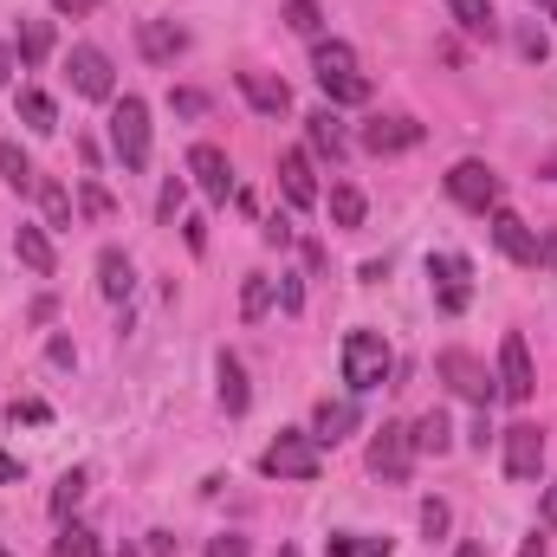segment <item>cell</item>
I'll use <instances>...</instances> for the list:
<instances>
[{
  "label": "cell",
  "instance_id": "obj_1",
  "mask_svg": "<svg viewBox=\"0 0 557 557\" xmlns=\"http://www.w3.org/2000/svg\"><path fill=\"white\" fill-rule=\"evenodd\" d=\"M311 72H318V91H324L331 104H363V98H370V78H363L357 52H350L344 39H318Z\"/></svg>",
  "mask_w": 557,
  "mask_h": 557
},
{
  "label": "cell",
  "instance_id": "obj_2",
  "mask_svg": "<svg viewBox=\"0 0 557 557\" xmlns=\"http://www.w3.org/2000/svg\"><path fill=\"white\" fill-rule=\"evenodd\" d=\"M389 370H396V357H389L383 331H350V337H344V383H350L357 396L383 389V383H389Z\"/></svg>",
  "mask_w": 557,
  "mask_h": 557
},
{
  "label": "cell",
  "instance_id": "obj_3",
  "mask_svg": "<svg viewBox=\"0 0 557 557\" xmlns=\"http://www.w3.org/2000/svg\"><path fill=\"white\" fill-rule=\"evenodd\" d=\"M318 441L305 434V428H278V441L260 454V473L267 480H318Z\"/></svg>",
  "mask_w": 557,
  "mask_h": 557
},
{
  "label": "cell",
  "instance_id": "obj_4",
  "mask_svg": "<svg viewBox=\"0 0 557 557\" xmlns=\"http://www.w3.org/2000/svg\"><path fill=\"white\" fill-rule=\"evenodd\" d=\"M111 149H117V162L131 175L149 169V104L143 98H117V111H111Z\"/></svg>",
  "mask_w": 557,
  "mask_h": 557
},
{
  "label": "cell",
  "instance_id": "obj_5",
  "mask_svg": "<svg viewBox=\"0 0 557 557\" xmlns=\"http://www.w3.org/2000/svg\"><path fill=\"white\" fill-rule=\"evenodd\" d=\"M441 376H447L454 396H467L473 409H493V396H499V376H486V363L467 357V350H441Z\"/></svg>",
  "mask_w": 557,
  "mask_h": 557
},
{
  "label": "cell",
  "instance_id": "obj_6",
  "mask_svg": "<svg viewBox=\"0 0 557 557\" xmlns=\"http://www.w3.org/2000/svg\"><path fill=\"white\" fill-rule=\"evenodd\" d=\"M409 460H416V434L403 421H383V434L370 441V473L389 480V486H403L409 480Z\"/></svg>",
  "mask_w": 557,
  "mask_h": 557
},
{
  "label": "cell",
  "instance_id": "obj_7",
  "mask_svg": "<svg viewBox=\"0 0 557 557\" xmlns=\"http://www.w3.org/2000/svg\"><path fill=\"white\" fill-rule=\"evenodd\" d=\"M447 195H454L460 208H480V214H486V208H499V175H493L486 162L467 156V162L447 169Z\"/></svg>",
  "mask_w": 557,
  "mask_h": 557
},
{
  "label": "cell",
  "instance_id": "obj_8",
  "mask_svg": "<svg viewBox=\"0 0 557 557\" xmlns=\"http://www.w3.org/2000/svg\"><path fill=\"white\" fill-rule=\"evenodd\" d=\"M532 389H539L532 350H525L519 331H506V344H499V396H506V403H532Z\"/></svg>",
  "mask_w": 557,
  "mask_h": 557
},
{
  "label": "cell",
  "instance_id": "obj_9",
  "mask_svg": "<svg viewBox=\"0 0 557 557\" xmlns=\"http://www.w3.org/2000/svg\"><path fill=\"white\" fill-rule=\"evenodd\" d=\"M428 278H434L441 311H467V305H473V267H467L460 253H434V260H428Z\"/></svg>",
  "mask_w": 557,
  "mask_h": 557
},
{
  "label": "cell",
  "instance_id": "obj_10",
  "mask_svg": "<svg viewBox=\"0 0 557 557\" xmlns=\"http://www.w3.org/2000/svg\"><path fill=\"white\" fill-rule=\"evenodd\" d=\"M493 247L512 260V267H539L545 260V247H539V234L512 214V208H493Z\"/></svg>",
  "mask_w": 557,
  "mask_h": 557
},
{
  "label": "cell",
  "instance_id": "obj_11",
  "mask_svg": "<svg viewBox=\"0 0 557 557\" xmlns=\"http://www.w3.org/2000/svg\"><path fill=\"white\" fill-rule=\"evenodd\" d=\"M65 72H72V85H78V98H111L117 91V78H111V59L98 52V46H72V59H65Z\"/></svg>",
  "mask_w": 557,
  "mask_h": 557
},
{
  "label": "cell",
  "instance_id": "obj_12",
  "mask_svg": "<svg viewBox=\"0 0 557 557\" xmlns=\"http://www.w3.org/2000/svg\"><path fill=\"white\" fill-rule=\"evenodd\" d=\"M506 473H512V480H539V473H545V434H539L532 421L506 428Z\"/></svg>",
  "mask_w": 557,
  "mask_h": 557
},
{
  "label": "cell",
  "instance_id": "obj_13",
  "mask_svg": "<svg viewBox=\"0 0 557 557\" xmlns=\"http://www.w3.org/2000/svg\"><path fill=\"white\" fill-rule=\"evenodd\" d=\"M188 175L201 182L208 201H227V195H234V169H227V156H221L214 143H195V149H188Z\"/></svg>",
  "mask_w": 557,
  "mask_h": 557
},
{
  "label": "cell",
  "instance_id": "obj_14",
  "mask_svg": "<svg viewBox=\"0 0 557 557\" xmlns=\"http://www.w3.org/2000/svg\"><path fill=\"white\" fill-rule=\"evenodd\" d=\"M137 46L149 65H175L182 52H188V33L175 26V20H137Z\"/></svg>",
  "mask_w": 557,
  "mask_h": 557
},
{
  "label": "cell",
  "instance_id": "obj_15",
  "mask_svg": "<svg viewBox=\"0 0 557 557\" xmlns=\"http://www.w3.org/2000/svg\"><path fill=\"white\" fill-rule=\"evenodd\" d=\"M278 188H285L292 208H318V169H311L305 149H285L278 156Z\"/></svg>",
  "mask_w": 557,
  "mask_h": 557
},
{
  "label": "cell",
  "instance_id": "obj_16",
  "mask_svg": "<svg viewBox=\"0 0 557 557\" xmlns=\"http://www.w3.org/2000/svg\"><path fill=\"white\" fill-rule=\"evenodd\" d=\"M416 143H421L416 117H376V124H363V149H376V156H403Z\"/></svg>",
  "mask_w": 557,
  "mask_h": 557
},
{
  "label": "cell",
  "instance_id": "obj_17",
  "mask_svg": "<svg viewBox=\"0 0 557 557\" xmlns=\"http://www.w3.org/2000/svg\"><path fill=\"white\" fill-rule=\"evenodd\" d=\"M234 85H240V98H247L260 117H285V111H292V91H285V78H267V72H240Z\"/></svg>",
  "mask_w": 557,
  "mask_h": 557
},
{
  "label": "cell",
  "instance_id": "obj_18",
  "mask_svg": "<svg viewBox=\"0 0 557 557\" xmlns=\"http://www.w3.org/2000/svg\"><path fill=\"white\" fill-rule=\"evenodd\" d=\"M305 137H311V156H324V162H344V124H337V111H311L305 117Z\"/></svg>",
  "mask_w": 557,
  "mask_h": 557
},
{
  "label": "cell",
  "instance_id": "obj_19",
  "mask_svg": "<svg viewBox=\"0 0 557 557\" xmlns=\"http://www.w3.org/2000/svg\"><path fill=\"white\" fill-rule=\"evenodd\" d=\"M214 376H221V409H227V416H247V409H253V389H247V370H240L234 350L214 363Z\"/></svg>",
  "mask_w": 557,
  "mask_h": 557
},
{
  "label": "cell",
  "instance_id": "obj_20",
  "mask_svg": "<svg viewBox=\"0 0 557 557\" xmlns=\"http://www.w3.org/2000/svg\"><path fill=\"white\" fill-rule=\"evenodd\" d=\"M350 428H357V403H318V416H311V441H318V447H337Z\"/></svg>",
  "mask_w": 557,
  "mask_h": 557
},
{
  "label": "cell",
  "instance_id": "obj_21",
  "mask_svg": "<svg viewBox=\"0 0 557 557\" xmlns=\"http://www.w3.org/2000/svg\"><path fill=\"white\" fill-rule=\"evenodd\" d=\"M131 285H137L131 260H124L117 247H104V253H98V292H104L111 305H124V298H131Z\"/></svg>",
  "mask_w": 557,
  "mask_h": 557
},
{
  "label": "cell",
  "instance_id": "obj_22",
  "mask_svg": "<svg viewBox=\"0 0 557 557\" xmlns=\"http://www.w3.org/2000/svg\"><path fill=\"white\" fill-rule=\"evenodd\" d=\"M13 253H20V267H26V273H39V278H52V267H59V260H52L46 227H20V234H13Z\"/></svg>",
  "mask_w": 557,
  "mask_h": 557
},
{
  "label": "cell",
  "instance_id": "obj_23",
  "mask_svg": "<svg viewBox=\"0 0 557 557\" xmlns=\"http://www.w3.org/2000/svg\"><path fill=\"white\" fill-rule=\"evenodd\" d=\"M447 13H454L460 33H473V39H493V33H499V13H493L486 0H447Z\"/></svg>",
  "mask_w": 557,
  "mask_h": 557
},
{
  "label": "cell",
  "instance_id": "obj_24",
  "mask_svg": "<svg viewBox=\"0 0 557 557\" xmlns=\"http://www.w3.org/2000/svg\"><path fill=\"white\" fill-rule=\"evenodd\" d=\"M20 124L39 131V137H52V131H59V104H52L46 91H20Z\"/></svg>",
  "mask_w": 557,
  "mask_h": 557
},
{
  "label": "cell",
  "instance_id": "obj_25",
  "mask_svg": "<svg viewBox=\"0 0 557 557\" xmlns=\"http://www.w3.org/2000/svg\"><path fill=\"white\" fill-rule=\"evenodd\" d=\"M33 195H39V208H46V227H72V188L65 182H33Z\"/></svg>",
  "mask_w": 557,
  "mask_h": 557
},
{
  "label": "cell",
  "instance_id": "obj_26",
  "mask_svg": "<svg viewBox=\"0 0 557 557\" xmlns=\"http://www.w3.org/2000/svg\"><path fill=\"white\" fill-rule=\"evenodd\" d=\"M409 434H416L421 454H447V447H454V421L441 416V409H428V416H421L416 428H409Z\"/></svg>",
  "mask_w": 557,
  "mask_h": 557
},
{
  "label": "cell",
  "instance_id": "obj_27",
  "mask_svg": "<svg viewBox=\"0 0 557 557\" xmlns=\"http://www.w3.org/2000/svg\"><path fill=\"white\" fill-rule=\"evenodd\" d=\"M331 557H389V539H363V532H331L324 539Z\"/></svg>",
  "mask_w": 557,
  "mask_h": 557
},
{
  "label": "cell",
  "instance_id": "obj_28",
  "mask_svg": "<svg viewBox=\"0 0 557 557\" xmlns=\"http://www.w3.org/2000/svg\"><path fill=\"white\" fill-rule=\"evenodd\" d=\"M331 221H337V227H363V188L337 182V188H331Z\"/></svg>",
  "mask_w": 557,
  "mask_h": 557
},
{
  "label": "cell",
  "instance_id": "obj_29",
  "mask_svg": "<svg viewBox=\"0 0 557 557\" xmlns=\"http://www.w3.org/2000/svg\"><path fill=\"white\" fill-rule=\"evenodd\" d=\"M0 182H7V188H33V182H39L20 143H0Z\"/></svg>",
  "mask_w": 557,
  "mask_h": 557
},
{
  "label": "cell",
  "instance_id": "obj_30",
  "mask_svg": "<svg viewBox=\"0 0 557 557\" xmlns=\"http://www.w3.org/2000/svg\"><path fill=\"white\" fill-rule=\"evenodd\" d=\"M267 305H273V278H267V273H247V285H240V318L253 324V318H267Z\"/></svg>",
  "mask_w": 557,
  "mask_h": 557
},
{
  "label": "cell",
  "instance_id": "obj_31",
  "mask_svg": "<svg viewBox=\"0 0 557 557\" xmlns=\"http://www.w3.org/2000/svg\"><path fill=\"white\" fill-rule=\"evenodd\" d=\"M52 557H104V545H98V532L65 525V532H59V545H52Z\"/></svg>",
  "mask_w": 557,
  "mask_h": 557
},
{
  "label": "cell",
  "instance_id": "obj_32",
  "mask_svg": "<svg viewBox=\"0 0 557 557\" xmlns=\"http://www.w3.org/2000/svg\"><path fill=\"white\" fill-rule=\"evenodd\" d=\"M46 52H52V26H46V20H26V26H20V59L39 65Z\"/></svg>",
  "mask_w": 557,
  "mask_h": 557
},
{
  "label": "cell",
  "instance_id": "obj_33",
  "mask_svg": "<svg viewBox=\"0 0 557 557\" xmlns=\"http://www.w3.org/2000/svg\"><path fill=\"white\" fill-rule=\"evenodd\" d=\"M85 486H91V473H85V467H72V473H65V480H59V486H52V512H59V519H65V512H72V506H78V499H85Z\"/></svg>",
  "mask_w": 557,
  "mask_h": 557
},
{
  "label": "cell",
  "instance_id": "obj_34",
  "mask_svg": "<svg viewBox=\"0 0 557 557\" xmlns=\"http://www.w3.org/2000/svg\"><path fill=\"white\" fill-rule=\"evenodd\" d=\"M285 26H292V33H305V39H318V33H324L318 0H285Z\"/></svg>",
  "mask_w": 557,
  "mask_h": 557
},
{
  "label": "cell",
  "instance_id": "obj_35",
  "mask_svg": "<svg viewBox=\"0 0 557 557\" xmlns=\"http://www.w3.org/2000/svg\"><path fill=\"white\" fill-rule=\"evenodd\" d=\"M78 214H85V221H104V214H111V195H104L98 182H85V188H78Z\"/></svg>",
  "mask_w": 557,
  "mask_h": 557
},
{
  "label": "cell",
  "instance_id": "obj_36",
  "mask_svg": "<svg viewBox=\"0 0 557 557\" xmlns=\"http://www.w3.org/2000/svg\"><path fill=\"white\" fill-rule=\"evenodd\" d=\"M447 519H454V512H447V499H421V532H428V539H441V532H447Z\"/></svg>",
  "mask_w": 557,
  "mask_h": 557
},
{
  "label": "cell",
  "instance_id": "obj_37",
  "mask_svg": "<svg viewBox=\"0 0 557 557\" xmlns=\"http://www.w3.org/2000/svg\"><path fill=\"white\" fill-rule=\"evenodd\" d=\"M278 305H285L292 318L305 311V278H298V273H278Z\"/></svg>",
  "mask_w": 557,
  "mask_h": 557
},
{
  "label": "cell",
  "instance_id": "obj_38",
  "mask_svg": "<svg viewBox=\"0 0 557 557\" xmlns=\"http://www.w3.org/2000/svg\"><path fill=\"white\" fill-rule=\"evenodd\" d=\"M169 111H175V117H201L208 98H201V91H169Z\"/></svg>",
  "mask_w": 557,
  "mask_h": 557
},
{
  "label": "cell",
  "instance_id": "obj_39",
  "mask_svg": "<svg viewBox=\"0 0 557 557\" xmlns=\"http://www.w3.org/2000/svg\"><path fill=\"white\" fill-rule=\"evenodd\" d=\"M175 208H182V175H169L162 195H156V214H162V221H175Z\"/></svg>",
  "mask_w": 557,
  "mask_h": 557
},
{
  "label": "cell",
  "instance_id": "obj_40",
  "mask_svg": "<svg viewBox=\"0 0 557 557\" xmlns=\"http://www.w3.org/2000/svg\"><path fill=\"white\" fill-rule=\"evenodd\" d=\"M208 557H247V539H234V532H221V539H208Z\"/></svg>",
  "mask_w": 557,
  "mask_h": 557
},
{
  "label": "cell",
  "instance_id": "obj_41",
  "mask_svg": "<svg viewBox=\"0 0 557 557\" xmlns=\"http://www.w3.org/2000/svg\"><path fill=\"white\" fill-rule=\"evenodd\" d=\"M260 234H267V247H292V221H285V214H273Z\"/></svg>",
  "mask_w": 557,
  "mask_h": 557
},
{
  "label": "cell",
  "instance_id": "obj_42",
  "mask_svg": "<svg viewBox=\"0 0 557 557\" xmlns=\"http://www.w3.org/2000/svg\"><path fill=\"white\" fill-rule=\"evenodd\" d=\"M46 357H52L59 370H72V363H78V350H72V337H52V344H46Z\"/></svg>",
  "mask_w": 557,
  "mask_h": 557
},
{
  "label": "cell",
  "instance_id": "obj_43",
  "mask_svg": "<svg viewBox=\"0 0 557 557\" xmlns=\"http://www.w3.org/2000/svg\"><path fill=\"white\" fill-rule=\"evenodd\" d=\"M13 421H52L46 403H13Z\"/></svg>",
  "mask_w": 557,
  "mask_h": 557
},
{
  "label": "cell",
  "instance_id": "obj_44",
  "mask_svg": "<svg viewBox=\"0 0 557 557\" xmlns=\"http://www.w3.org/2000/svg\"><path fill=\"white\" fill-rule=\"evenodd\" d=\"M52 13H65V20L72 13H98V0H52Z\"/></svg>",
  "mask_w": 557,
  "mask_h": 557
},
{
  "label": "cell",
  "instance_id": "obj_45",
  "mask_svg": "<svg viewBox=\"0 0 557 557\" xmlns=\"http://www.w3.org/2000/svg\"><path fill=\"white\" fill-rule=\"evenodd\" d=\"M13 480H20V460H13V454L0 447V486H13Z\"/></svg>",
  "mask_w": 557,
  "mask_h": 557
},
{
  "label": "cell",
  "instance_id": "obj_46",
  "mask_svg": "<svg viewBox=\"0 0 557 557\" xmlns=\"http://www.w3.org/2000/svg\"><path fill=\"white\" fill-rule=\"evenodd\" d=\"M539 512H545V525L557 532V486H545V506H539Z\"/></svg>",
  "mask_w": 557,
  "mask_h": 557
},
{
  "label": "cell",
  "instance_id": "obj_47",
  "mask_svg": "<svg viewBox=\"0 0 557 557\" xmlns=\"http://www.w3.org/2000/svg\"><path fill=\"white\" fill-rule=\"evenodd\" d=\"M7 85H13V52L0 46V91H7Z\"/></svg>",
  "mask_w": 557,
  "mask_h": 557
},
{
  "label": "cell",
  "instance_id": "obj_48",
  "mask_svg": "<svg viewBox=\"0 0 557 557\" xmlns=\"http://www.w3.org/2000/svg\"><path fill=\"white\" fill-rule=\"evenodd\" d=\"M519 557H545V539H539V532H532V539H525V545H519Z\"/></svg>",
  "mask_w": 557,
  "mask_h": 557
},
{
  "label": "cell",
  "instance_id": "obj_49",
  "mask_svg": "<svg viewBox=\"0 0 557 557\" xmlns=\"http://www.w3.org/2000/svg\"><path fill=\"white\" fill-rule=\"evenodd\" d=\"M539 175H545V182H557V156H545V162H539Z\"/></svg>",
  "mask_w": 557,
  "mask_h": 557
},
{
  "label": "cell",
  "instance_id": "obj_50",
  "mask_svg": "<svg viewBox=\"0 0 557 557\" xmlns=\"http://www.w3.org/2000/svg\"><path fill=\"white\" fill-rule=\"evenodd\" d=\"M454 557H486V545H480V539H473V545H460V552Z\"/></svg>",
  "mask_w": 557,
  "mask_h": 557
},
{
  "label": "cell",
  "instance_id": "obj_51",
  "mask_svg": "<svg viewBox=\"0 0 557 557\" xmlns=\"http://www.w3.org/2000/svg\"><path fill=\"white\" fill-rule=\"evenodd\" d=\"M545 260H552V267H557V240H545Z\"/></svg>",
  "mask_w": 557,
  "mask_h": 557
},
{
  "label": "cell",
  "instance_id": "obj_52",
  "mask_svg": "<svg viewBox=\"0 0 557 557\" xmlns=\"http://www.w3.org/2000/svg\"><path fill=\"white\" fill-rule=\"evenodd\" d=\"M539 7H545V13H552V20H557V0H539Z\"/></svg>",
  "mask_w": 557,
  "mask_h": 557
},
{
  "label": "cell",
  "instance_id": "obj_53",
  "mask_svg": "<svg viewBox=\"0 0 557 557\" xmlns=\"http://www.w3.org/2000/svg\"><path fill=\"white\" fill-rule=\"evenodd\" d=\"M278 557H298V552H292V545H285V552H278Z\"/></svg>",
  "mask_w": 557,
  "mask_h": 557
},
{
  "label": "cell",
  "instance_id": "obj_54",
  "mask_svg": "<svg viewBox=\"0 0 557 557\" xmlns=\"http://www.w3.org/2000/svg\"><path fill=\"white\" fill-rule=\"evenodd\" d=\"M0 557H13V552H0Z\"/></svg>",
  "mask_w": 557,
  "mask_h": 557
}]
</instances>
